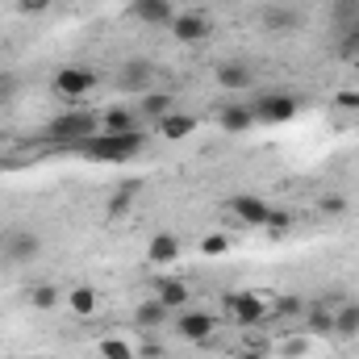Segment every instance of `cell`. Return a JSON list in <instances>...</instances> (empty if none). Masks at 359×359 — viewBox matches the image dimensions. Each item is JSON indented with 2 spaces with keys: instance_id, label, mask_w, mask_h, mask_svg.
<instances>
[{
  "instance_id": "cell-1",
  "label": "cell",
  "mask_w": 359,
  "mask_h": 359,
  "mask_svg": "<svg viewBox=\"0 0 359 359\" xmlns=\"http://www.w3.org/2000/svg\"><path fill=\"white\" fill-rule=\"evenodd\" d=\"M142 147H147V134L142 130H130V134H92L88 142H80L76 151L92 159V163H130L134 155H142Z\"/></svg>"
},
{
  "instance_id": "cell-2",
  "label": "cell",
  "mask_w": 359,
  "mask_h": 359,
  "mask_svg": "<svg viewBox=\"0 0 359 359\" xmlns=\"http://www.w3.org/2000/svg\"><path fill=\"white\" fill-rule=\"evenodd\" d=\"M92 134H100V113H92V109L59 113V117L46 126V138H50V142H63V147H80V142H88Z\"/></svg>"
},
{
  "instance_id": "cell-3",
  "label": "cell",
  "mask_w": 359,
  "mask_h": 359,
  "mask_svg": "<svg viewBox=\"0 0 359 359\" xmlns=\"http://www.w3.org/2000/svg\"><path fill=\"white\" fill-rule=\"evenodd\" d=\"M222 309H226L238 326H264V322L271 318L268 301H264L259 292H230V297L222 301Z\"/></svg>"
},
{
  "instance_id": "cell-4",
  "label": "cell",
  "mask_w": 359,
  "mask_h": 359,
  "mask_svg": "<svg viewBox=\"0 0 359 359\" xmlns=\"http://www.w3.org/2000/svg\"><path fill=\"white\" fill-rule=\"evenodd\" d=\"M42 234H34V230H8L4 238H0V259L4 264H34L38 255H42Z\"/></svg>"
},
{
  "instance_id": "cell-5",
  "label": "cell",
  "mask_w": 359,
  "mask_h": 359,
  "mask_svg": "<svg viewBox=\"0 0 359 359\" xmlns=\"http://www.w3.org/2000/svg\"><path fill=\"white\" fill-rule=\"evenodd\" d=\"M176 334L184 343H209L213 339V330H217V313H209V309H176Z\"/></svg>"
},
{
  "instance_id": "cell-6",
  "label": "cell",
  "mask_w": 359,
  "mask_h": 359,
  "mask_svg": "<svg viewBox=\"0 0 359 359\" xmlns=\"http://www.w3.org/2000/svg\"><path fill=\"white\" fill-rule=\"evenodd\" d=\"M251 113H255V121H292L301 113V100L288 92H268V96L251 100Z\"/></svg>"
},
{
  "instance_id": "cell-7",
  "label": "cell",
  "mask_w": 359,
  "mask_h": 359,
  "mask_svg": "<svg viewBox=\"0 0 359 359\" xmlns=\"http://www.w3.org/2000/svg\"><path fill=\"white\" fill-rule=\"evenodd\" d=\"M50 88L63 100H80V96H88L96 88V72H88V67H59L55 80H50Z\"/></svg>"
},
{
  "instance_id": "cell-8",
  "label": "cell",
  "mask_w": 359,
  "mask_h": 359,
  "mask_svg": "<svg viewBox=\"0 0 359 359\" xmlns=\"http://www.w3.org/2000/svg\"><path fill=\"white\" fill-rule=\"evenodd\" d=\"M226 213L230 217H238L243 226H255V230H264L271 217V205L264 196H251V192H243V196H230L226 201Z\"/></svg>"
},
{
  "instance_id": "cell-9",
  "label": "cell",
  "mask_w": 359,
  "mask_h": 359,
  "mask_svg": "<svg viewBox=\"0 0 359 359\" xmlns=\"http://www.w3.org/2000/svg\"><path fill=\"white\" fill-rule=\"evenodd\" d=\"M151 84H155V63L151 59H126L121 63V72H117V88L121 92H151Z\"/></svg>"
},
{
  "instance_id": "cell-10",
  "label": "cell",
  "mask_w": 359,
  "mask_h": 359,
  "mask_svg": "<svg viewBox=\"0 0 359 359\" xmlns=\"http://www.w3.org/2000/svg\"><path fill=\"white\" fill-rule=\"evenodd\" d=\"M172 34H176V42H184V46H192V42H205L209 34H213V21L205 17V13H176L172 17Z\"/></svg>"
},
{
  "instance_id": "cell-11",
  "label": "cell",
  "mask_w": 359,
  "mask_h": 359,
  "mask_svg": "<svg viewBox=\"0 0 359 359\" xmlns=\"http://www.w3.org/2000/svg\"><path fill=\"white\" fill-rule=\"evenodd\" d=\"M213 80L226 92H247L255 84V72H251V63H243V59H226V63H217Z\"/></svg>"
},
{
  "instance_id": "cell-12",
  "label": "cell",
  "mask_w": 359,
  "mask_h": 359,
  "mask_svg": "<svg viewBox=\"0 0 359 359\" xmlns=\"http://www.w3.org/2000/svg\"><path fill=\"white\" fill-rule=\"evenodd\" d=\"M138 21H147V25H172V17H176L180 8L172 0H134V8H130Z\"/></svg>"
},
{
  "instance_id": "cell-13",
  "label": "cell",
  "mask_w": 359,
  "mask_h": 359,
  "mask_svg": "<svg viewBox=\"0 0 359 359\" xmlns=\"http://www.w3.org/2000/svg\"><path fill=\"white\" fill-rule=\"evenodd\" d=\"M264 29H271V34H292V29H301V13L292 4H268L264 8Z\"/></svg>"
},
{
  "instance_id": "cell-14",
  "label": "cell",
  "mask_w": 359,
  "mask_h": 359,
  "mask_svg": "<svg viewBox=\"0 0 359 359\" xmlns=\"http://www.w3.org/2000/svg\"><path fill=\"white\" fill-rule=\"evenodd\" d=\"M217 126H222L226 134H247V130L255 126V113H251V104H226V109L217 113Z\"/></svg>"
},
{
  "instance_id": "cell-15",
  "label": "cell",
  "mask_w": 359,
  "mask_h": 359,
  "mask_svg": "<svg viewBox=\"0 0 359 359\" xmlns=\"http://www.w3.org/2000/svg\"><path fill=\"white\" fill-rule=\"evenodd\" d=\"M168 318H172V309H168L159 297H151V301H142V305L134 309V326H138V330H159Z\"/></svg>"
},
{
  "instance_id": "cell-16",
  "label": "cell",
  "mask_w": 359,
  "mask_h": 359,
  "mask_svg": "<svg viewBox=\"0 0 359 359\" xmlns=\"http://www.w3.org/2000/svg\"><path fill=\"white\" fill-rule=\"evenodd\" d=\"M147 259H151L155 268L176 264V259H180V238H176V234H155V238H151V247H147Z\"/></svg>"
},
{
  "instance_id": "cell-17",
  "label": "cell",
  "mask_w": 359,
  "mask_h": 359,
  "mask_svg": "<svg viewBox=\"0 0 359 359\" xmlns=\"http://www.w3.org/2000/svg\"><path fill=\"white\" fill-rule=\"evenodd\" d=\"M100 130H104V134H130V130H138V113L126 109V104L104 109V113H100Z\"/></svg>"
},
{
  "instance_id": "cell-18",
  "label": "cell",
  "mask_w": 359,
  "mask_h": 359,
  "mask_svg": "<svg viewBox=\"0 0 359 359\" xmlns=\"http://www.w3.org/2000/svg\"><path fill=\"white\" fill-rule=\"evenodd\" d=\"M334 334H339V339H355L359 334V301L334 305Z\"/></svg>"
},
{
  "instance_id": "cell-19",
  "label": "cell",
  "mask_w": 359,
  "mask_h": 359,
  "mask_svg": "<svg viewBox=\"0 0 359 359\" xmlns=\"http://www.w3.org/2000/svg\"><path fill=\"white\" fill-rule=\"evenodd\" d=\"M142 113L151 117V121H163L168 113H176V96L172 92H142Z\"/></svg>"
},
{
  "instance_id": "cell-20",
  "label": "cell",
  "mask_w": 359,
  "mask_h": 359,
  "mask_svg": "<svg viewBox=\"0 0 359 359\" xmlns=\"http://www.w3.org/2000/svg\"><path fill=\"white\" fill-rule=\"evenodd\" d=\"M155 297L176 313V309L188 305V284H184V280H155Z\"/></svg>"
},
{
  "instance_id": "cell-21",
  "label": "cell",
  "mask_w": 359,
  "mask_h": 359,
  "mask_svg": "<svg viewBox=\"0 0 359 359\" xmlns=\"http://www.w3.org/2000/svg\"><path fill=\"white\" fill-rule=\"evenodd\" d=\"M192 130H196V117H192V113H180V109H176V113H168V117L159 121V134H163V138H172V142L188 138Z\"/></svg>"
},
{
  "instance_id": "cell-22",
  "label": "cell",
  "mask_w": 359,
  "mask_h": 359,
  "mask_svg": "<svg viewBox=\"0 0 359 359\" xmlns=\"http://www.w3.org/2000/svg\"><path fill=\"white\" fill-rule=\"evenodd\" d=\"M305 322H309L313 334H334V309H326V305L305 309Z\"/></svg>"
},
{
  "instance_id": "cell-23",
  "label": "cell",
  "mask_w": 359,
  "mask_h": 359,
  "mask_svg": "<svg viewBox=\"0 0 359 359\" xmlns=\"http://www.w3.org/2000/svg\"><path fill=\"white\" fill-rule=\"evenodd\" d=\"M138 192H142V184H134V180H130V184H121V188L113 192V201H109V213H113V217L130 213V201H134Z\"/></svg>"
},
{
  "instance_id": "cell-24",
  "label": "cell",
  "mask_w": 359,
  "mask_h": 359,
  "mask_svg": "<svg viewBox=\"0 0 359 359\" xmlns=\"http://www.w3.org/2000/svg\"><path fill=\"white\" fill-rule=\"evenodd\" d=\"M72 313H80V318H92L96 313V292H92L88 284H80V288H72Z\"/></svg>"
},
{
  "instance_id": "cell-25",
  "label": "cell",
  "mask_w": 359,
  "mask_h": 359,
  "mask_svg": "<svg viewBox=\"0 0 359 359\" xmlns=\"http://www.w3.org/2000/svg\"><path fill=\"white\" fill-rule=\"evenodd\" d=\"M29 305L42 309V313H50V309L59 305V288H55V284H38V288L29 292Z\"/></svg>"
},
{
  "instance_id": "cell-26",
  "label": "cell",
  "mask_w": 359,
  "mask_h": 359,
  "mask_svg": "<svg viewBox=\"0 0 359 359\" xmlns=\"http://www.w3.org/2000/svg\"><path fill=\"white\" fill-rule=\"evenodd\" d=\"M268 309H271V318H297V313H305V301L301 297H276Z\"/></svg>"
},
{
  "instance_id": "cell-27",
  "label": "cell",
  "mask_w": 359,
  "mask_h": 359,
  "mask_svg": "<svg viewBox=\"0 0 359 359\" xmlns=\"http://www.w3.org/2000/svg\"><path fill=\"white\" fill-rule=\"evenodd\" d=\"M138 351L121 339H100V359H134Z\"/></svg>"
},
{
  "instance_id": "cell-28",
  "label": "cell",
  "mask_w": 359,
  "mask_h": 359,
  "mask_svg": "<svg viewBox=\"0 0 359 359\" xmlns=\"http://www.w3.org/2000/svg\"><path fill=\"white\" fill-rule=\"evenodd\" d=\"M138 355H142V359H163V355H168V347H163V343H159L155 334H147V330H142V343H138Z\"/></svg>"
},
{
  "instance_id": "cell-29",
  "label": "cell",
  "mask_w": 359,
  "mask_h": 359,
  "mask_svg": "<svg viewBox=\"0 0 359 359\" xmlns=\"http://www.w3.org/2000/svg\"><path fill=\"white\" fill-rule=\"evenodd\" d=\"M264 230H268V234H284V230H292V213H288V209H271V217H268Z\"/></svg>"
},
{
  "instance_id": "cell-30",
  "label": "cell",
  "mask_w": 359,
  "mask_h": 359,
  "mask_svg": "<svg viewBox=\"0 0 359 359\" xmlns=\"http://www.w3.org/2000/svg\"><path fill=\"white\" fill-rule=\"evenodd\" d=\"M318 213H326V217H343V213H347V196H322V201H318Z\"/></svg>"
},
{
  "instance_id": "cell-31",
  "label": "cell",
  "mask_w": 359,
  "mask_h": 359,
  "mask_svg": "<svg viewBox=\"0 0 359 359\" xmlns=\"http://www.w3.org/2000/svg\"><path fill=\"white\" fill-rule=\"evenodd\" d=\"M201 251H205V255H226V251H230V238H226V234H205V238H201Z\"/></svg>"
},
{
  "instance_id": "cell-32",
  "label": "cell",
  "mask_w": 359,
  "mask_h": 359,
  "mask_svg": "<svg viewBox=\"0 0 359 359\" xmlns=\"http://www.w3.org/2000/svg\"><path fill=\"white\" fill-rule=\"evenodd\" d=\"M339 59H359V25L343 34V42H339Z\"/></svg>"
},
{
  "instance_id": "cell-33",
  "label": "cell",
  "mask_w": 359,
  "mask_h": 359,
  "mask_svg": "<svg viewBox=\"0 0 359 359\" xmlns=\"http://www.w3.org/2000/svg\"><path fill=\"white\" fill-rule=\"evenodd\" d=\"M55 0H17V13H25V17H38V13H46Z\"/></svg>"
},
{
  "instance_id": "cell-34",
  "label": "cell",
  "mask_w": 359,
  "mask_h": 359,
  "mask_svg": "<svg viewBox=\"0 0 359 359\" xmlns=\"http://www.w3.org/2000/svg\"><path fill=\"white\" fill-rule=\"evenodd\" d=\"M339 109H359V92H339Z\"/></svg>"
},
{
  "instance_id": "cell-35",
  "label": "cell",
  "mask_w": 359,
  "mask_h": 359,
  "mask_svg": "<svg viewBox=\"0 0 359 359\" xmlns=\"http://www.w3.org/2000/svg\"><path fill=\"white\" fill-rule=\"evenodd\" d=\"M238 359H268L264 355V343H247V351H243Z\"/></svg>"
},
{
  "instance_id": "cell-36",
  "label": "cell",
  "mask_w": 359,
  "mask_h": 359,
  "mask_svg": "<svg viewBox=\"0 0 359 359\" xmlns=\"http://www.w3.org/2000/svg\"><path fill=\"white\" fill-rule=\"evenodd\" d=\"M284 355L297 359V355H301V343H297V339H292V343H284Z\"/></svg>"
},
{
  "instance_id": "cell-37",
  "label": "cell",
  "mask_w": 359,
  "mask_h": 359,
  "mask_svg": "<svg viewBox=\"0 0 359 359\" xmlns=\"http://www.w3.org/2000/svg\"><path fill=\"white\" fill-rule=\"evenodd\" d=\"M0 88H4V72H0Z\"/></svg>"
},
{
  "instance_id": "cell-38",
  "label": "cell",
  "mask_w": 359,
  "mask_h": 359,
  "mask_svg": "<svg viewBox=\"0 0 359 359\" xmlns=\"http://www.w3.org/2000/svg\"><path fill=\"white\" fill-rule=\"evenodd\" d=\"M334 4H343V0H334Z\"/></svg>"
}]
</instances>
